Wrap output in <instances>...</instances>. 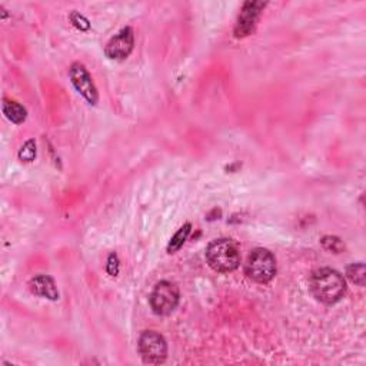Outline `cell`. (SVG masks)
<instances>
[{"instance_id": "cell-1", "label": "cell", "mask_w": 366, "mask_h": 366, "mask_svg": "<svg viewBox=\"0 0 366 366\" xmlns=\"http://www.w3.org/2000/svg\"><path fill=\"white\" fill-rule=\"evenodd\" d=\"M311 290L319 302L333 305L343 297L346 292V282L338 271L321 268L311 276Z\"/></svg>"}, {"instance_id": "cell-2", "label": "cell", "mask_w": 366, "mask_h": 366, "mask_svg": "<svg viewBox=\"0 0 366 366\" xmlns=\"http://www.w3.org/2000/svg\"><path fill=\"white\" fill-rule=\"evenodd\" d=\"M206 259L209 266L220 273H228L237 269L240 264V254L236 243L230 239H218L209 243L206 249Z\"/></svg>"}, {"instance_id": "cell-3", "label": "cell", "mask_w": 366, "mask_h": 366, "mask_svg": "<svg viewBox=\"0 0 366 366\" xmlns=\"http://www.w3.org/2000/svg\"><path fill=\"white\" fill-rule=\"evenodd\" d=\"M245 273L256 283H268L276 275V259L271 251L258 248L251 252L245 265Z\"/></svg>"}, {"instance_id": "cell-4", "label": "cell", "mask_w": 366, "mask_h": 366, "mask_svg": "<svg viewBox=\"0 0 366 366\" xmlns=\"http://www.w3.org/2000/svg\"><path fill=\"white\" fill-rule=\"evenodd\" d=\"M179 299L180 293L177 286L169 281H162L155 286L150 295V307L156 315L166 317L176 309Z\"/></svg>"}, {"instance_id": "cell-5", "label": "cell", "mask_w": 366, "mask_h": 366, "mask_svg": "<svg viewBox=\"0 0 366 366\" xmlns=\"http://www.w3.org/2000/svg\"><path fill=\"white\" fill-rule=\"evenodd\" d=\"M139 352L145 363H163L167 356V343L165 338L155 332V331H146L139 338Z\"/></svg>"}, {"instance_id": "cell-6", "label": "cell", "mask_w": 366, "mask_h": 366, "mask_svg": "<svg viewBox=\"0 0 366 366\" xmlns=\"http://www.w3.org/2000/svg\"><path fill=\"white\" fill-rule=\"evenodd\" d=\"M134 46H135L134 30L132 28H125L109 40V43L106 45L105 53L109 59L124 60L132 53Z\"/></svg>"}, {"instance_id": "cell-7", "label": "cell", "mask_w": 366, "mask_h": 366, "mask_svg": "<svg viewBox=\"0 0 366 366\" xmlns=\"http://www.w3.org/2000/svg\"><path fill=\"white\" fill-rule=\"evenodd\" d=\"M69 76H71V81H72V85L75 86V89L90 105H96L99 100V95H98V89H96L88 69L82 64H73L71 68Z\"/></svg>"}, {"instance_id": "cell-8", "label": "cell", "mask_w": 366, "mask_h": 366, "mask_svg": "<svg viewBox=\"0 0 366 366\" xmlns=\"http://www.w3.org/2000/svg\"><path fill=\"white\" fill-rule=\"evenodd\" d=\"M265 5L266 4H262V2H247L243 5L235 26L236 37H245L254 32Z\"/></svg>"}, {"instance_id": "cell-9", "label": "cell", "mask_w": 366, "mask_h": 366, "mask_svg": "<svg viewBox=\"0 0 366 366\" xmlns=\"http://www.w3.org/2000/svg\"><path fill=\"white\" fill-rule=\"evenodd\" d=\"M29 289L36 296L46 297L49 300H57L59 299V292H57L56 283L47 275H39V276L32 278L30 282H29Z\"/></svg>"}, {"instance_id": "cell-10", "label": "cell", "mask_w": 366, "mask_h": 366, "mask_svg": "<svg viewBox=\"0 0 366 366\" xmlns=\"http://www.w3.org/2000/svg\"><path fill=\"white\" fill-rule=\"evenodd\" d=\"M4 113L6 114V117L11 122H13V124H16V125L23 124V122L28 117V112L20 103L13 102V100H8V99L4 100Z\"/></svg>"}, {"instance_id": "cell-11", "label": "cell", "mask_w": 366, "mask_h": 366, "mask_svg": "<svg viewBox=\"0 0 366 366\" xmlns=\"http://www.w3.org/2000/svg\"><path fill=\"white\" fill-rule=\"evenodd\" d=\"M191 230H192V225H191V223H185V225H183V226L175 233V236L170 239L169 245H167V254H175V252H177V251L183 247V243H185V240L188 239Z\"/></svg>"}, {"instance_id": "cell-12", "label": "cell", "mask_w": 366, "mask_h": 366, "mask_svg": "<svg viewBox=\"0 0 366 366\" xmlns=\"http://www.w3.org/2000/svg\"><path fill=\"white\" fill-rule=\"evenodd\" d=\"M346 276L356 285L359 286H363L365 285V278H366V273H365V265L362 262H358V264H352L346 268Z\"/></svg>"}, {"instance_id": "cell-13", "label": "cell", "mask_w": 366, "mask_h": 366, "mask_svg": "<svg viewBox=\"0 0 366 366\" xmlns=\"http://www.w3.org/2000/svg\"><path fill=\"white\" fill-rule=\"evenodd\" d=\"M321 243H322V247H324L326 251L333 252V254H341V252L345 251L343 242H342L338 236H331V235L324 236L322 240H321Z\"/></svg>"}, {"instance_id": "cell-14", "label": "cell", "mask_w": 366, "mask_h": 366, "mask_svg": "<svg viewBox=\"0 0 366 366\" xmlns=\"http://www.w3.org/2000/svg\"><path fill=\"white\" fill-rule=\"evenodd\" d=\"M35 158H36V142L33 139H30L19 150V159L22 162L29 163V162H33Z\"/></svg>"}, {"instance_id": "cell-15", "label": "cell", "mask_w": 366, "mask_h": 366, "mask_svg": "<svg viewBox=\"0 0 366 366\" xmlns=\"http://www.w3.org/2000/svg\"><path fill=\"white\" fill-rule=\"evenodd\" d=\"M71 22H72L73 26L78 28L79 30H89V29H90L89 20H88L83 15H81V13H78V12H73V13L71 15Z\"/></svg>"}, {"instance_id": "cell-16", "label": "cell", "mask_w": 366, "mask_h": 366, "mask_svg": "<svg viewBox=\"0 0 366 366\" xmlns=\"http://www.w3.org/2000/svg\"><path fill=\"white\" fill-rule=\"evenodd\" d=\"M119 268H120V262L116 254H110L107 258V265H106V271L110 276H117L119 273Z\"/></svg>"}]
</instances>
